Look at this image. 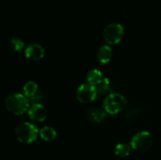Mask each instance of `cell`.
<instances>
[{
  "mask_svg": "<svg viewBox=\"0 0 161 160\" xmlns=\"http://www.w3.org/2000/svg\"><path fill=\"white\" fill-rule=\"evenodd\" d=\"M97 60L102 64H108L113 57V50L109 45H103L97 51Z\"/></svg>",
  "mask_w": 161,
  "mask_h": 160,
  "instance_id": "9c48e42d",
  "label": "cell"
},
{
  "mask_svg": "<svg viewBox=\"0 0 161 160\" xmlns=\"http://www.w3.org/2000/svg\"><path fill=\"white\" fill-rule=\"evenodd\" d=\"M127 99L122 94L112 93L105 99L103 107L107 114L113 115L124 111L127 108Z\"/></svg>",
  "mask_w": 161,
  "mask_h": 160,
  "instance_id": "6da1fadb",
  "label": "cell"
},
{
  "mask_svg": "<svg viewBox=\"0 0 161 160\" xmlns=\"http://www.w3.org/2000/svg\"><path fill=\"white\" fill-rule=\"evenodd\" d=\"M124 34V27L120 24L112 23L104 29L103 38L108 45H116L120 42Z\"/></svg>",
  "mask_w": 161,
  "mask_h": 160,
  "instance_id": "277c9868",
  "label": "cell"
},
{
  "mask_svg": "<svg viewBox=\"0 0 161 160\" xmlns=\"http://www.w3.org/2000/svg\"><path fill=\"white\" fill-rule=\"evenodd\" d=\"M28 113L30 119L34 122H42L47 117V110L41 104H32L28 108Z\"/></svg>",
  "mask_w": 161,
  "mask_h": 160,
  "instance_id": "52a82bcc",
  "label": "cell"
},
{
  "mask_svg": "<svg viewBox=\"0 0 161 160\" xmlns=\"http://www.w3.org/2000/svg\"><path fill=\"white\" fill-rule=\"evenodd\" d=\"M23 92L27 98H31L38 93V84L34 81H29L25 84Z\"/></svg>",
  "mask_w": 161,
  "mask_h": 160,
  "instance_id": "7c38bea8",
  "label": "cell"
},
{
  "mask_svg": "<svg viewBox=\"0 0 161 160\" xmlns=\"http://www.w3.org/2000/svg\"><path fill=\"white\" fill-rule=\"evenodd\" d=\"M39 130L30 122H22L15 128V135L19 141L25 144H31L37 140Z\"/></svg>",
  "mask_w": 161,
  "mask_h": 160,
  "instance_id": "3957f363",
  "label": "cell"
},
{
  "mask_svg": "<svg viewBox=\"0 0 161 160\" xmlns=\"http://www.w3.org/2000/svg\"><path fill=\"white\" fill-rule=\"evenodd\" d=\"M9 44H10L11 49L14 50V51H20V50H23L24 46H25L23 40L17 37L12 38Z\"/></svg>",
  "mask_w": 161,
  "mask_h": 160,
  "instance_id": "2e32d148",
  "label": "cell"
},
{
  "mask_svg": "<svg viewBox=\"0 0 161 160\" xmlns=\"http://www.w3.org/2000/svg\"><path fill=\"white\" fill-rule=\"evenodd\" d=\"M153 136L148 131H140L132 137L130 141L131 148L137 152H142L147 151L152 146Z\"/></svg>",
  "mask_w": 161,
  "mask_h": 160,
  "instance_id": "5b68a950",
  "label": "cell"
},
{
  "mask_svg": "<svg viewBox=\"0 0 161 160\" xmlns=\"http://www.w3.org/2000/svg\"><path fill=\"white\" fill-rule=\"evenodd\" d=\"M86 80L89 84L95 86L102 83V81L103 80V75L100 70L92 69V70L89 71V72L87 73Z\"/></svg>",
  "mask_w": 161,
  "mask_h": 160,
  "instance_id": "30bf717a",
  "label": "cell"
},
{
  "mask_svg": "<svg viewBox=\"0 0 161 160\" xmlns=\"http://www.w3.org/2000/svg\"><path fill=\"white\" fill-rule=\"evenodd\" d=\"M6 107L12 114L20 115L29 108V100L23 94H11L6 99Z\"/></svg>",
  "mask_w": 161,
  "mask_h": 160,
  "instance_id": "7a4b0ae2",
  "label": "cell"
},
{
  "mask_svg": "<svg viewBox=\"0 0 161 160\" xmlns=\"http://www.w3.org/2000/svg\"><path fill=\"white\" fill-rule=\"evenodd\" d=\"M106 114L107 113L105 112V110L102 111V110L99 109H94L90 112L89 119L93 122H102V120H104L106 118Z\"/></svg>",
  "mask_w": 161,
  "mask_h": 160,
  "instance_id": "5bb4252c",
  "label": "cell"
},
{
  "mask_svg": "<svg viewBox=\"0 0 161 160\" xmlns=\"http://www.w3.org/2000/svg\"><path fill=\"white\" fill-rule=\"evenodd\" d=\"M25 54L28 60L38 61L44 56L45 50H44L43 47L39 44L33 43L27 46V48L25 49Z\"/></svg>",
  "mask_w": 161,
  "mask_h": 160,
  "instance_id": "ba28073f",
  "label": "cell"
},
{
  "mask_svg": "<svg viewBox=\"0 0 161 160\" xmlns=\"http://www.w3.org/2000/svg\"><path fill=\"white\" fill-rule=\"evenodd\" d=\"M96 89H97V93L105 94L106 93H108L111 90V83H110V80L107 78H103L102 83L97 85Z\"/></svg>",
  "mask_w": 161,
  "mask_h": 160,
  "instance_id": "9a60e30c",
  "label": "cell"
},
{
  "mask_svg": "<svg viewBox=\"0 0 161 160\" xmlns=\"http://www.w3.org/2000/svg\"><path fill=\"white\" fill-rule=\"evenodd\" d=\"M138 114V110L135 109V108H131V109L128 110V111L125 113V116L127 118H128V119H132V118H135Z\"/></svg>",
  "mask_w": 161,
  "mask_h": 160,
  "instance_id": "e0dca14e",
  "label": "cell"
},
{
  "mask_svg": "<svg viewBox=\"0 0 161 160\" xmlns=\"http://www.w3.org/2000/svg\"><path fill=\"white\" fill-rule=\"evenodd\" d=\"M39 135L44 141L52 142L57 137V132L53 127L45 126L42 128L39 131Z\"/></svg>",
  "mask_w": 161,
  "mask_h": 160,
  "instance_id": "8fae6325",
  "label": "cell"
},
{
  "mask_svg": "<svg viewBox=\"0 0 161 160\" xmlns=\"http://www.w3.org/2000/svg\"><path fill=\"white\" fill-rule=\"evenodd\" d=\"M97 95V89L94 86L89 83H83L76 90V97L81 103H91L95 100Z\"/></svg>",
  "mask_w": 161,
  "mask_h": 160,
  "instance_id": "8992f818",
  "label": "cell"
},
{
  "mask_svg": "<svg viewBox=\"0 0 161 160\" xmlns=\"http://www.w3.org/2000/svg\"><path fill=\"white\" fill-rule=\"evenodd\" d=\"M131 152V146L124 143H120V144H116L114 148V152L117 156L120 158H125L130 155Z\"/></svg>",
  "mask_w": 161,
  "mask_h": 160,
  "instance_id": "4fadbf2b",
  "label": "cell"
}]
</instances>
